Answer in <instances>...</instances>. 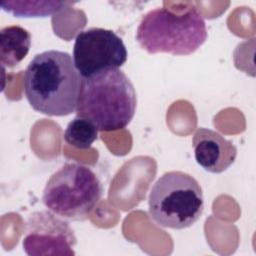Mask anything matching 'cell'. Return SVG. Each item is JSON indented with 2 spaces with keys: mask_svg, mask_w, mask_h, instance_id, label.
<instances>
[{
  "mask_svg": "<svg viewBox=\"0 0 256 256\" xmlns=\"http://www.w3.org/2000/svg\"><path fill=\"white\" fill-rule=\"evenodd\" d=\"M81 75L69 53L47 50L35 55L23 76L30 106L48 116H66L76 110Z\"/></svg>",
  "mask_w": 256,
  "mask_h": 256,
  "instance_id": "6da1fadb",
  "label": "cell"
},
{
  "mask_svg": "<svg viewBox=\"0 0 256 256\" xmlns=\"http://www.w3.org/2000/svg\"><path fill=\"white\" fill-rule=\"evenodd\" d=\"M136 105V91L127 75L109 69L81 79L75 111L99 131H116L128 126Z\"/></svg>",
  "mask_w": 256,
  "mask_h": 256,
  "instance_id": "7a4b0ae2",
  "label": "cell"
},
{
  "mask_svg": "<svg viewBox=\"0 0 256 256\" xmlns=\"http://www.w3.org/2000/svg\"><path fill=\"white\" fill-rule=\"evenodd\" d=\"M206 38L204 18L194 7L178 14L164 7L150 10L136 31L139 45L149 54L189 55L200 48Z\"/></svg>",
  "mask_w": 256,
  "mask_h": 256,
  "instance_id": "3957f363",
  "label": "cell"
},
{
  "mask_svg": "<svg viewBox=\"0 0 256 256\" xmlns=\"http://www.w3.org/2000/svg\"><path fill=\"white\" fill-rule=\"evenodd\" d=\"M149 215L159 226L185 229L198 221L204 209V196L198 181L182 171L164 173L152 186Z\"/></svg>",
  "mask_w": 256,
  "mask_h": 256,
  "instance_id": "277c9868",
  "label": "cell"
},
{
  "mask_svg": "<svg viewBox=\"0 0 256 256\" xmlns=\"http://www.w3.org/2000/svg\"><path fill=\"white\" fill-rule=\"evenodd\" d=\"M101 196V182L89 167L66 163L50 176L43 190L42 201L56 216L81 221L88 217Z\"/></svg>",
  "mask_w": 256,
  "mask_h": 256,
  "instance_id": "5b68a950",
  "label": "cell"
},
{
  "mask_svg": "<svg viewBox=\"0 0 256 256\" xmlns=\"http://www.w3.org/2000/svg\"><path fill=\"white\" fill-rule=\"evenodd\" d=\"M123 40L112 30L90 28L77 34L73 46V61L82 78L119 69L127 61Z\"/></svg>",
  "mask_w": 256,
  "mask_h": 256,
  "instance_id": "8992f818",
  "label": "cell"
},
{
  "mask_svg": "<svg viewBox=\"0 0 256 256\" xmlns=\"http://www.w3.org/2000/svg\"><path fill=\"white\" fill-rule=\"evenodd\" d=\"M23 249L30 256L74 255L76 237L69 224L52 212H34L26 222Z\"/></svg>",
  "mask_w": 256,
  "mask_h": 256,
  "instance_id": "52a82bcc",
  "label": "cell"
},
{
  "mask_svg": "<svg viewBox=\"0 0 256 256\" xmlns=\"http://www.w3.org/2000/svg\"><path fill=\"white\" fill-rule=\"evenodd\" d=\"M192 144L197 163L211 173L224 172L237 156V148L231 141L208 128H198L193 135Z\"/></svg>",
  "mask_w": 256,
  "mask_h": 256,
  "instance_id": "ba28073f",
  "label": "cell"
},
{
  "mask_svg": "<svg viewBox=\"0 0 256 256\" xmlns=\"http://www.w3.org/2000/svg\"><path fill=\"white\" fill-rule=\"evenodd\" d=\"M31 46V34L18 25H10L0 31V62L2 67L18 65L28 54Z\"/></svg>",
  "mask_w": 256,
  "mask_h": 256,
  "instance_id": "9c48e42d",
  "label": "cell"
},
{
  "mask_svg": "<svg viewBox=\"0 0 256 256\" xmlns=\"http://www.w3.org/2000/svg\"><path fill=\"white\" fill-rule=\"evenodd\" d=\"M60 1H1L2 10L16 17H47L65 7Z\"/></svg>",
  "mask_w": 256,
  "mask_h": 256,
  "instance_id": "30bf717a",
  "label": "cell"
},
{
  "mask_svg": "<svg viewBox=\"0 0 256 256\" xmlns=\"http://www.w3.org/2000/svg\"><path fill=\"white\" fill-rule=\"evenodd\" d=\"M97 127L89 120L76 116L64 131L63 139L78 149H88L98 137Z\"/></svg>",
  "mask_w": 256,
  "mask_h": 256,
  "instance_id": "8fae6325",
  "label": "cell"
}]
</instances>
